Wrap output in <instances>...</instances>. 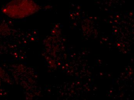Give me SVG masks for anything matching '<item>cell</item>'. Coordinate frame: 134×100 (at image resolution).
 Instances as JSON below:
<instances>
[{
	"mask_svg": "<svg viewBox=\"0 0 134 100\" xmlns=\"http://www.w3.org/2000/svg\"><path fill=\"white\" fill-rule=\"evenodd\" d=\"M0 85H1V80H0Z\"/></svg>",
	"mask_w": 134,
	"mask_h": 100,
	"instance_id": "1",
	"label": "cell"
}]
</instances>
